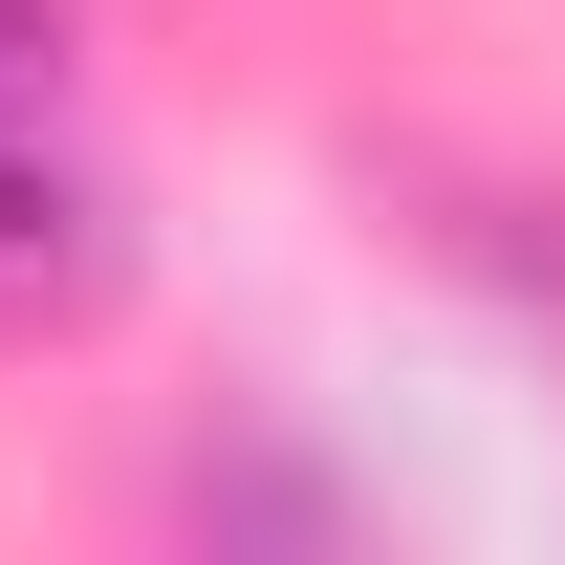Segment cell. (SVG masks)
Returning a JSON list of instances; mask_svg holds the SVG:
<instances>
[{
	"instance_id": "cell-1",
	"label": "cell",
	"mask_w": 565,
	"mask_h": 565,
	"mask_svg": "<svg viewBox=\"0 0 565 565\" xmlns=\"http://www.w3.org/2000/svg\"><path fill=\"white\" fill-rule=\"evenodd\" d=\"M131 305V196L66 109H0V349H66Z\"/></svg>"
},
{
	"instance_id": "cell-2",
	"label": "cell",
	"mask_w": 565,
	"mask_h": 565,
	"mask_svg": "<svg viewBox=\"0 0 565 565\" xmlns=\"http://www.w3.org/2000/svg\"><path fill=\"white\" fill-rule=\"evenodd\" d=\"M0 109H66V22L44 0H0Z\"/></svg>"
}]
</instances>
